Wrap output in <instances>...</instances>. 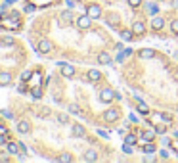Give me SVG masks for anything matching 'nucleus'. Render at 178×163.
Here are the masks:
<instances>
[{"label":"nucleus","mask_w":178,"mask_h":163,"mask_svg":"<svg viewBox=\"0 0 178 163\" xmlns=\"http://www.w3.org/2000/svg\"><path fill=\"white\" fill-rule=\"evenodd\" d=\"M0 42H2V44H14V39H12V36H2Z\"/></svg>","instance_id":"obj_26"},{"label":"nucleus","mask_w":178,"mask_h":163,"mask_svg":"<svg viewBox=\"0 0 178 163\" xmlns=\"http://www.w3.org/2000/svg\"><path fill=\"white\" fill-rule=\"evenodd\" d=\"M172 8H178V0H172Z\"/></svg>","instance_id":"obj_40"},{"label":"nucleus","mask_w":178,"mask_h":163,"mask_svg":"<svg viewBox=\"0 0 178 163\" xmlns=\"http://www.w3.org/2000/svg\"><path fill=\"white\" fill-rule=\"evenodd\" d=\"M86 14L90 15L92 19H98L102 15V8L98 6V4H88V6H86Z\"/></svg>","instance_id":"obj_3"},{"label":"nucleus","mask_w":178,"mask_h":163,"mask_svg":"<svg viewBox=\"0 0 178 163\" xmlns=\"http://www.w3.org/2000/svg\"><path fill=\"white\" fill-rule=\"evenodd\" d=\"M132 31H134V35H144V31H146V25L142 21H136L132 25Z\"/></svg>","instance_id":"obj_14"},{"label":"nucleus","mask_w":178,"mask_h":163,"mask_svg":"<svg viewBox=\"0 0 178 163\" xmlns=\"http://www.w3.org/2000/svg\"><path fill=\"white\" fill-rule=\"evenodd\" d=\"M90 25H92V17L88 14L86 15H78V17H77V27L78 29H88Z\"/></svg>","instance_id":"obj_2"},{"label":"nucleus","mask_w":178,"mask_h":163,"mask_svg":"<svg viewBox=\"0 0 178 163\" xmlns=\"http://www.w3.org/2000/svg\"><path fill=\"white\" fill-rule=\"evenodd\" d=\"M159 155L163 157V159H169V157H170V154H169L167 150H161V152H159Z\"/></svg>","instance_id":"obj_33"},{"label":"nucleus","mask_w":178,"mask_h":163,"mask_svg":"<svg viewBox=\"0 0 178 163\" xmlns=\"http://www.w3.org/2000/svg\"><path fill=\"white\" fill-rule=\"evenodd\" d=\"M119 117H121V111H119L117 108H111V109H107V111L103 113V119H106L107 123H113V121H117Z\"/></svg>","instance_id":"obj_1"},{"label":"nucleus","mask_w":178,"mask_h":163,"mask_svg":"<svg viewBox=\"0 0 178 163\" xmlns=\"http://www.w3.org/2000/svg\"><path fill=\"white\" fill-rule=\"evenodd\" d=\"M61 17H63V19H65V21H71V17H73V14H71V12H63V14H61Z\"/></svg>","instance_id":"obj_32"},{"label":"nucleus","mask_w":178,"mask_h":163,"mask_svg":"<svg viewBox=\"0 0 178 163\" xmlns=\"http://www.w3.org/2000/svg\"><path fill=\"white\" fill-rule=\"evenodd\" d=\"M12 83V75L10 73H0V86H8Z\"/></svg>","instance_id":"obj_13"},{"label":"nucleus","mask_w":178,"mask_h":163,"mask_svg":"<svg viewBox=\"0 0 178 163\" xmlns=\"http://www.w3.org/2000/svg\"><path fill=\"white\" fill-rule=\"evenodd\" d=\"M8 159H10V157L4 154V152H0V161H8Z\"/></svg>","instance_id":"obj_34"},{"label":"nucleus","mask_w":178,"mask_h":163,"mask_svg":"<svg viewBox=\"0 0 178 163\" xmlns=\"http://www.w3.org/2000/svg\"><path fill=\"white\" fill-rule=\"evenodd\" d=\"M57 121H60V123H67L69 119H67V115H65V113H60V115H57Z\"/></svg>","instance_id":"obj_31"},{"label":"nucleus","mask_w":178,"mask_h":163,"mask_svg":"<svg viewBox=\"0 0 178 163\" xmlns=\"http://www.w3.org/2000/svg\"><path fill=\"white\" fill-rule=\"evenodd\" d=\"M155 133L157 134H163L165 133V127H155Z\"/></svg>","instance_id":"obj_35"},{"label":"nucleus","mask_w":178,"mask_h":163,"mask_svg":"<svg viewBox=\"0 0 178 163\" xmlns=\"http://www.w3.org/2000/svg\"><path fill=\"white\" fill-rule=\"evenodd\" d=\"M155 150H157V148H155V144H151V142H146V144H144V148H142V152H144V154H153Z\"/></svg>","instance_id":"obj_20"},{"label":"nucleus","mask_w":178,"mask_h":163,"mask_svg":"<svg viewBox=\"0 0 178 163\" xmlns=\"http://www.w3.org/2000/svg\"><path fill=\"white\" fill-rule=\"evenodd\" d=\"M163 25H165L163 17H161V15H153V19H151V29H153V31H161V29H163Z\"/></svg>","instance_id":"obj_8"},{"label":"nucleus","mask_w":178,"mask_h":163,"mask_svg":"<svg viewBox=\"0 0 178 163\" xmlns=\"http://www.w3.org/2000/svg\"><path fill=\"white\" fill-rule=\"evenodd\" d=\"M69 111H71V113H78V106H71Z\"/></svg>","instance_id":"obj_36"},{"label":"nucleus","mask_w":178,"mask_h":163,"mask_svg":"<svg viewBox=\"0 0 178 163\" xmlns=\"http://www.w3.org/2000/svg\"><path fill=\"white\" fill-rule=\"evenodd\" d=\"M128 4L132 8H140V6H142V0H128Z\"/></svg>","instance_id":"obj_27"},{"label":"nucleus","mask_w":178,"mask_h":163,"mask_svg":"<svg viewBox=\"0 0 178 163\" xmlns=\"http://www.w3.org/2000/svg\"><path fill=\"white\" fill-rule=\"evenodd\" d=\"M98 64H102V65L111 64V56H109L107 52H100V54H98Z\"/></svg>","instance_id":"obj_11"},{"label":"nucleus","mask_w":178,"mask_h":163,"mask_svg":"<svg viewBox=\"0 0 178 163\" xmlns=\"http://www.w3.org/2000/svg\"><path fill=\"white\" fill-rule=\"evenodd\" d=\"M155 129H149V130H144L142 133V144H146V142H153V138H155Z\"/></svg>","instance_id":"obj_9"},{"label":"nucleus","mask_w":178,"mask_h":163,"mask_svg":"<svg viewBox=\"0 0 178 163\" xmlns=\"http://www.w3.org/2000/svg\"><path fill=\"white\" fill-rule=\"evenodd\" d=\"M113 98H115V92L111 90V88H103V90L100 92V100H102L103 104H109Z\"/></svg>","instance_id":"obj_5"},{"label":"nucleus","mask_w":178,"mask_h":163,"mask_svg":"<svg viewBox=\"0 0 178 163\" xmlns=\"http://www.w3.org/2000/svg\"><path fill=\"white\" fill-rule=\"evenodd\" d=\"M170 31L174 35H178V19H172V21H170Z\"/></svg>","instance_id":"obj_25"},{"label":"nucleus","mask_w":178,"mask_h":163,"mask_svg":"<svg viewBox=\"0 0 178 163\" xmlns=\"http://www.w3.org/2000/svg\"><path fill=\"white\" fill-rule=\"evenodd\" d=\"M0 134H8V130H6V127H4V125H0Z\"/></svg>","instance_id":"obj_37"},{"label":"nucleus","mask_w":178,"mask_h":163,"mask_svg":"<svg viewBox=\"0 0 178 163\" xmlns=\"http://www.w3.org/2000/svg\"><path fill=\"white\" fill-rule=\"evenodd\" d=\"M73 159V157L69 155V154H63V155H60V157H57V161H71Z\"/></svg>","instance_id":"obj_29"},{"label":"nucleus","mask_w":178,"mask_h":163,"mask_svg":"<svg viewBox=\"0 0 178 163\" xmlns=\"http://www.w3.org/2000/svg\"><path fill=\"white\" fill-rule=\"evenodd\" d=\"M33 98H36V100H38V98H42V88H40V86L33 88Z\"/></svg>","instance_id":"obj_22"},{"label":"nucleus","mask_w":178,"mask_h":163,"mask_svg":"<svg viewBox=\"0 0 178 163\" xmlns=\"http://www.w3.org/2000/svg\"><path fill=\"white\" fill-rule=\"evenodd\" d=\"M60 65H61V75H63V77H73V75H75V67H73V65L63 64V61H60Z\"/></svg>","instance_id":"obj_7"},{"label":"nucleus","mask_w":178,"mask_h":163,"mask_svg":"<svg viewBox=\"0 0 178 163\" xmlns=\"http://www.w3.org/2000/svg\"><path fill=\"white\" fill-rule=\"evenodd\" d=\"M84 159H86V161H98V154H96V150H88L86 154H84Z\"/></svg>","instance_id":"obj_18"},{"label":"nucleus","mask_w":178,"mask_h":163,"mask_svg":"<svg viewBox=\"0 0 178 163\" xmlns=\"http://www.w3.org/2000/svg\"><path fill=\"white\" fill-rule=\"evenodd\" d=\"M29 129H31V127H29L27 121H19V123H17V130H19V133L25 134V133H29Z\"/></svg>","instance_id":"obj_19"},{"label":"nucleus","mask_w":178,"mask_h":163,"mask_svg":"<svg viewBox=\"0 0 178 163\" xmlns=\"http://www.w3.org/2000/svg\"><path fill=\"white\" fill-rule=\"evenodd\" d=\"M148 10H149L151 15H157V6H155V4H148Z\"/></svg>","instance_id":"obj_28"},{"label":"nucleus","mask_w":178,"mask_h":163,"mask_svg":"<svg viewBox=\"0 0 178 163\" xmlns=\"http://www.w3.org/2000/svg\"><path fill=\"white\" fill-rule=\"evenodd\" d=\"M6 150H8L10 155H15V154H19V144H17V142L8 140V142H6Z\"/></svg>","instance_id":"obj_10"},{"label":"nucleus","mask_w":178,"mask_h":163,"mask_svg":"<svg viewBox=\"0 0 178 163\" xmlns=\"http://www.w3.org/2000/svg\"><path fill=\"white\" fill-rule=\"evenodd\" d=\"M138 58L142 61H148V60H153L155 58V50H151V48H142L138 52Z\"/></svg>","instance_id":"obj_4"},{"label":"nucleus","mask_w":178,"mask_h":163,"mask_svg":"<svg viewBox=\"0 0 178 163\" xmlns=\"http://www.w3.org/2000/svg\"><path fill=\"white\" fill-rule=\"evenodd\" d=\"M73 136H75V138H81V136H84V127H82V125H78V123H75L73 125Z\"/></svg>","instance_id":"obj_12"},{"label":"nucleus","mask_w":178,"mask_h":163,"mask_svg":"<svg viewBox=\"0 0 178 163\" xmlns=\"http://www.w3.org/2000/svg\"><path fill=\"white\" fill-rule=\"evenodd\" d=\"M31 77H33V73H31V71H23L21 81H23V83H29V81H31Z\"/></svg>","instance_id":"obj_23"},{"label":"nucleus","mask_w":178,"mask_h":163,"mask_svg":"<svg viewBox=\"0 0 178 163\" xmlns=\"http://www.w3.org/2000/svg\"><path fill=\"white\" fill-rule=\"evenodd\" d=\"M98 134L103 136V138H107V133H106V130H98Z\"/></svg>","instance_id":"obj_39"},{"label":"nucleus","mask_w":178,"mask_h":163,"mask_svg":"<svg viewBox=\"0 0 178 163\" xmlns=\"http://www.w3.org/2000/svg\"><path fill=\"white\" fill-rule=\"evenodd\" d=\"M123 152H124L127 155H130V154H132V144H128V142H124V144H123Z\"/></svg>","instance_id":"obj_21"},{"label":"nucleus","mask_w":178,"mask_h":163,"mask_svg":"<svg viewBox=\"0 0 178 163\" xmlns=\"http://www.w3.org/2000/svg\"><path fill=\"white\" fill-rule=\"evenodd\" d=\"M100 79H102V73H100V71H96V69L88 71V81H92V83H98Z\"/></svg>","instance_id":"obj_15"},{"label":"nucleus","mask_w":178,"mask_h":163,"mask_svg":"<svg viewBox=\"0 0 178 163\" xmlns=\"http://www.w3.org/2000/svg\"><path fill=\"white\" fill-rule=\"evenodd\" d=\"M136 100H138V108H136V109H138V111L142 113V115H148V113H149V108L146 106V104H144L140 98H136Z\"/></svg>","instance_id":"obj_16"},{"label":"nucleus","mask_w":178,"mask_h":163,"mask_svg":"<svg viewBox=\"0 0 178 163\" xmlns=\"http://www.w3.org/2000/svg\"><path fill=\"white\" fill-rule=\"evenodd\" d=\"M36 50H38L40 54H50V50H52V42H50V40H40L38 46H36Z\"/></svg>","instance_id":"obj_6"},{"label":"nucleus","mask_w":178,"mask_h":163,"mask_svg":"<svg viewBox=\"0 0 178 163\" xmlns=\"http://www.w3.org/2000/svg\"><path fill=\"white\" fill-rule=\"evenodd\" d=\"M127 142H128V144H136V142H138V136H136V134H127Z\"/></svg>","instance_id":"obj_24"},{"label":"nucleus","mask_w":178,"mask_h":163,"mask_svg":"<svg viewBox=\"0 0 178 163\" xmlns=\"http://www.w3.org/2000/svg\"><path fill=\"white\" fill-rule=\"evenodd\" d=\"M19 152H21V154H25V152H27V148H25V144H19Z\"/></svg>","instance_id":"obj_38"},{"label":"nucleus","mask_w":178,"mask_h":163,"mask_svg":"<svg viewBox=\"0 0 178 163\" xmlns=\"http://www.w3.org/2000/svg\"><path fill=\"white\" fill-rule=\"evenodd\" d=\"M121 36H123V40H127V42H130V40H132L136 35H134V31L130 29V31H121Z\"/></svg>","instance_id":"obj_17"},{"label":"nucleus","mask_w":178,"mask_h":163,"mask_svg":"<svg viewBox=\"0 0 178 163\" xmlns=\"http://www.w3.org/2000/svg\"><path fill=\"white\" fill-rule=\"evenodd\" d=\"M25 12H27V14H31V12H35V4H25Z\"/></svg>","instance_id":"obj_30"}]
</instances>
